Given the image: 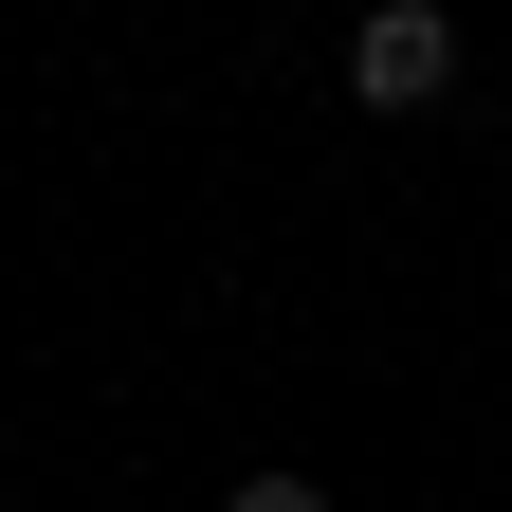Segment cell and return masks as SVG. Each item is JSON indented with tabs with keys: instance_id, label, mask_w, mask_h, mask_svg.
Returning <instances> with one entry per match:
<instances>
[{
	"instance_id": "cell-1",
	"label": "cell",
	"mask_w": 512,
	"mask_h": 512,
	"mask_svg": "<svg viewBox=\"0 0 512 512\" xmlns=\"http://www.w3.org/2000/svg\"><path fill=\"white\" fill-rule=\"evenodd\" d=\"M348 92L366 110H439L458 92V19H439V0H366L348 19Z\"/></svg>"
},
{
	"instance_id": "cell-2",
	"label": "cell",
	"mask_w": 512,
	"mask_h": 512,
	"mask_svg": "<svg viewBox=\"0 0 512 512\" xmlns=\"http://www.w3.org/2000/svg\"><path fill=\"white\" fill-rule=\"evenodd\" d=\"M220 512H330V494H311V476H238Z\"/></svg>"
}]
</instances>
